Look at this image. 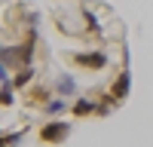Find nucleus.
Returning a JSON list of instances; mask_svg holds the SVG:
<instances>
[{
    "label": "nucleus",
    "instance_id": "obj_2",
    "mask_svg": "<svg viewBox=\"0 0 153 147\" xmlns=\"http://www.w3.org/2000/svg\"><path fill=\"white\" fill-rule=\"evenodd\" d=\"M74 61H76V65H86V68H101L107 58L101 52H80V55H74Z\"/></svg>",
    "mask_w": 153,
    "mask_h": 147
},
{
    "label": "nucleus",
    "instance_id": "obj_9",
    "mask_svg": "<svg viewBox=\"0 0 153 147\" xmlns=\"http://www.w3.org/2000/svg\"><path fill=\"white\" fill-rule=\"evenodd\" d=\"M0 83H9V71H6V61H0Z\"/></svg>",
    "mask_w": 153,
    "mask_h": 147
},
{
    "label": "nucleus",
    "instance_id": "obj_7",
    "mask_svg": "<svg viewBox=\"0 0 153 147\" xmlns=\"http://www.w3.org/2000/svg\"><path fill=\"white\" fill-rule=\"evenodd\" d=\"M16 98H12V83H3V89H0V104L3 107H9Z\"/></svg>",
    "mask_w": 153,
    "mask_h": 147
},
{
    "label": "nucleus",
    "instance_id": "obj_3",
    "mask_svg": "<svg viewBox=\"0 0 153 147\" xmlns=\"http://www.w3.org/2000/svg\"><path fill=\"white\" fill-rule=\"evenodd\" d=\"M126 95H129V74L117 77V83H113V98H117V101H123Z\"/></svg>",
    "mask_w": 153,
    "mask_h": 147
},
{
    "label": "nucleus",
    "instance_id": "obj_8",
    "mask_svg": "<svg viewBox=\"0 0 153 147\" xmlns=\"http://www.w3.org/2000/svg\"><path fill=\"white\" fill-rule=\"evenodd\" d=\"M74 89H76V86H74L71 77H61V80H58V92H61V95H71Z\"/></svg>",
    "mask_w": 153,
    "mask_h": 147
},
{
    "label": "nucleus",
    "instance_id": "obj_1",
    "mask_svg": "<svg viewBox=\"0 0 153 147\" xmlns=\"http://www.w3.org/2000/svg\"><path fill=\"white\" fill-rule=\"evenodd\" d=\"M68 132H71L68 122H49V126H43L40 138L49 141V144H58V141H65V138H68Z\"/></svg>",
    "mask_w": 153,
    "mask_h": 147
},
{
    "label": "nucleus",
    "instance_id": "obj_5",
    "mask_svg": "<svg viewBox=\"0 0 153 147\" xmlns=\"http://www.w3.org/2000/svg\"><path fill=\"white\" fill-rule=\"evenodd\" d=\"M65 110H68V101H65V98H55V101H49V104H46V114H52V117L65 114Z\"/></svg>",
    "mask_w": 153,
    "mask_h": 147
},
{
    "label": "nucleus",
    "instance_id": "obj_4",
    "mask_svg": "<svg viewBox=\"0 0 153 147\" xmlns=\"http://www.w3.org/2000/svg\"><path fill=\"white\" fill-rule=\"evenodd\" d=\"M31 80H34V68L28 65V68H22V71H19V77H16V80H12V89H22V86H28Z\"/></svg>",
    "mask_w": 153,
    "mask_h": 147
},
{
    "label": "nucleus",
    "instance_id": "obj_6",
    "mask_svg": "<svg viewBox=\"0 0 153 147\" xmlns=\"http://www.w3.org/2000/svg\"><path fill=\"white\" fill-rule=\"evenodd\" d=\"M92 110H98V104L86 101V98H83V101H76V104H74V114H76V117H86V114H92Z\"/></svg>",
    "mask_w": 153,
    "mask_h": 147
}]
</instances>
